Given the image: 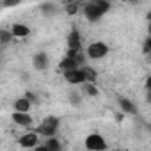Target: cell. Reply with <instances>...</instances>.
I'll return each instance as SVG.
<instances>
[{"instance_id": "4", "label": "cell", "mask_w": 151, "mask_h": 151, "mask_svg": "<svg viewBox=\"0 0 151 151\" xmlns=\"http://www.w3.org/2000/svg\"><path fill=\"white\" fill-rule=\"evenodd\" d=\"M86 147L89 151H105L107 149V142L100 133H91L86 137Z\"/></svg>"}, {"instance_id": "10", "label": "cell", "mask_w": 151, "mask_h": 151, "mask_svg": "<svg viewBox=\"0 0 151 151\" xmlns=\"http://www.w3.org/2000/svg\"><path fill=\"white\" fill-rule=\"evenodd\" d=\"M11 34H13L14 37H27V36L30 34V29H29V25H25V23H14V25L11 27Z\"/></svg>"}, {"instance_id": "25", "label": "cell", "mask_w": 151, "mask_h": 151, "mask_svg": "<svg viewBox=\"0 0 151 151\" xmlns=\"http://www.w3.org/2000/svg\"><path fill=\"white\" fill-rule=\"evenodd\" d=\"M146 101L151 105V93H147V94H146Z\"/></svg>"}, {"instance_id": "8", "label": "cell", "mask_w": 151, "mask_h": 151, "mask_svg": "<svg viewBox=\"0 0 151 151\" xmlns=\"http://www.w3.org/2000/svg\"><path fill=\"white\" fill-rule=\"evenodd\" d=\"M82 48V37H80V32L77 29H73L69 34H68V50H73V52H80Z\"/></svg>"}, {"instance_id": "1", "label": "cell", "mask_w": 151, "mask_h": 151, "mask_svg": "<svg viewBox=\"0 0 151 151\" xmlns=\"http://www.w3.org/2000/svg\"><path fill=\"white\" fill-rule=\"evenodd\" d=\"M110 7L112 6L107 0H89L87 4H84V14L91 23H96L110 11Z\"/></svg>"}, {"instance_id": "17", "label": "cell", "mask_w": 151, "mask_h": 151, "mask_svg": "<svg viewBox=\"0 0 151 151\" xmlns=\"http://www.w3.org/2000/svg\"><path fill=\"white\" fill-rule=\"evenodd\" d=\"M55 11H57V6H55V4H52V2H45V4H41V13H43V14L52 16V14H55Z\"/></svg>"}, {"instance_id": "20", "label": "cell", "mask_w": 151, "mask_h": 151, "mask_svg": "<svg viewBox=\"0 0 151 151\" xmlns=\"http://www.w3.org/2000/svg\"><path fill=\"white\" fill-rule=\"evenodd\" d=\"M78 11V4H66V13L68 14H77Z\"/></svg>"}, {"instance_id": "27", "label": "cell", "mask_w": 151, "mask_h": 151, "mask_svg": "<svg viewBox=\"0 0 151 151\" xmlns=\"http://www.w3.org/2000/svg\"><path fill=\"white\" fill-rule=\"evenodd\" d=\"M147 32H149V36H151V23H147Z\"/></svg>"}, {"instance_id": "19", "label": "cell", "mask_w": 151, "mask_h": 151, "mask_svg": "<svg viewBox=\"0 0 151 151\" xmlns=\"http://www.w3.org/2000/svg\"><path fill=\"white\" fill-rule=\"evenodd\" d=\"M142 52H144L146 55H151V36L146 37V41H144V45H142Z\"/></svg>"}, {"instance_id": "26", "label": "cell", "mask_w": 151, "mask_h": 151, "mask_svg": "<svg viewBox=\"0 0 151 151\" xmlns=\"http://www.w3.org/2000/svg\"><path fill=\"white\" fill-rule=\"evenodd\" d=\"M146 18H147V22H149V23H151V11H149V13H147V16H146Z\"/></svg>"}, {"instance_id": "16", "label": "cell", "mask_w": 151, "mask_h": 151, "mask_svg": "<svg viewBox=\"0 0 151 151\" xmlns=\"http://www.w3.org/2000/svg\"><path fill=\"white\" fill-rule=\"evenodd\" d=\"M43 144L46 146V149H48V151H60V142H59L55 137H52V139H46Z\"/></svg>"}, {"instance_id": "2", "label": "cell", "mask_w": 151, "mask_h": 151, "mask_svg": "<svg viewBox=\"0 0 151 151\" xmlns=\"http://www.w3.org/2000/svg\"><path fill=\"white\" fill-rule=\"evenodd\" d=\"M59 124H60L59 117L48 116V117H46V119H43V123L37 126L36 133H39V135H43V137H46V139H52V137H55V135H57Z\"/></svg>"}, {"instance_id": "24", "label": "cell", "mask_w": 151, "mask_h": 151, "mask_svg": "<svg viewBox=\"0 0 151 151\" xmlns=\"http://www.w3.org/2000/svg\"><path fill=\"white\" fill-rule=\"evenodd\" d=\"M34 151H48V149H46V146H45V144H39Z\"/></svg>"}, {"instance_id": "28", "label": "cell", "mask_w": 151, "mask_h": 151, "mask_svg": "<svg viewBox=\"0 0 151 151\" xmlns=\"http://www.w3.org/2000/svg\"><path fill=\"white\" fill-rule=\"evenodd\" d=\"M147 57H149V62H151V55H147Z\"/></svg>"}, {"instance_id": "18", "label": "cell", "mask_w": 151, "mask_h": 151, "mask_svg": "<svg viewBox=\"0 0 151 151\" xmlns=\"http://www.w3.org/2000/svg\"><path fill=\"white\" fill-rule=\"evenodd\" d=\"M13 37H14V36L11 34V30H6V29L0 30V41H2V45H9Z\"/></svg>"}, {"instance_id": "13", "label": "cell", "mask_w": 151, "mask_h": 151, "mask_svg": "<svg viewBox=\"0 0 151 151\" xmlns=\"http://www.w3.org/2000/svg\"><path fill=\"white\" fill-rule=\"evenodd\" d=\"M30 107H32V103H30L25 96H23V98H18V100L14 101V112H23V114H29Z\"/></svg>"}, {"instance_id": "14", "label": "cell", "mask_w": 151, "mask_h": 151, "mask_svg": "<svg viewBox=\"0 0 151 151\" xmlns=\"http://www.w3.org/2000/svg\"><path fill=\"white\" fill-rule=\"evenodd\" d=\"M84 75H86V84H96V78H98V73L94 68L91 66H84Z\"/></svg>"}, {"instance_id": "23", "label": "cell", "mask_w": 151, "mask_h": 151, "mask_svg": "<svg viewBox=\"0 0 151 151\" xmlns=\"http://www.w3.org/2000/svg\"><path fill=\"white\" fill-rule=\"evenodd\" d=\"M144 87H146V91H147V93H151V75H149V77L146 78V84H144Z\"/></svg>"}, {"instance_id": "22", "label": "cell", "mask_w": 151, "mask_h": 151, "mask_svg": "<svg viewBox=\"0 0 151 151\" xmlns=\"http://www.w3.org/2000/svg\"><path fill=\"white\" fill-rule=\"evenodd\" d=\"M25 98H27L30 103H37V96H36L34 93H27V94H25Z\"/></svg>"}, {"instance_id": "3", "label": "cell", "mask_w": 151, "mask_h": 151, "mask_svg": "<svg viewBox=\"0 0 151 151\" xmlns=\"http://www.w3.org/2000/svg\"><path fill=\"white\" fill-rule=\"evenodd\" d=\"M107 53H109V46H107V43H103V41H96V43H91V45L87 46V57H89V59L98 60V59L107 57Z\"/></svg>"}, {"instance_id": "6", "label": "cell", "mask_w": 151, "mask_h": 151, "mask_svg": "<svg viewBox=\"0 0 151 151\" xmlns=\"http://www.w3.org/2000/svg\"><path fill=\"white\" fill-rule=\"evenodd\" d=\"M64 78H66V82L71 84V86H80V84L84 86V84H86V75H84V69H82V68L64 73Z\"/></svg>"}, {"instance_id": "29", "label": "cell", "mask_w": 151, "mask_h": 151, "mask_svg": "<svg viewBox=\"0 0 151 151\" xmlns=\"http://www.w3.org/2000/svg\"><path fill=\"white\" fill-rule=\"evenodd\" d=\"M116 151H121V149H116Z\"/></svg>"}, {"instance_id": "12", "label": "cell", "mask_w": 151, "mask_h": 151, "mask_svg": "<svg viewBox=\"0 0 151 151\" xmlns=\"http://www.w3.org/2000/svg\"><path fill=\"white\" fill-rule=\"evenodd\" d=\"M13 121L16 124H20V126H25V128L32 124V117L29 114H23V112H14L13 114Z\"/></svg>"}, {"instance_id": "21", "label": "cell", "mask_w": 151, "mask_h": 151, "mask_svg": "<svg viewBox=\"0 0 151 151\" xmlns=\"http://www.w3.org/2000/svg\"><path fill=\"white\" fill-rule=\"evenodd\" d=\"M69 101L73 103V105H80V98H78V94H69Z\"/></svg>"}, {"instance_id": "9", "label": "cell", "mask_w": 151, "mask_h": 151, "mask_svg": "<svg viewBox=\"0 0 151 151\" xmlns=\"http://www.w3.org/2000/svg\"><path fill=\"white\" fill-rule=\"evenodd\" d=\"M117 103H119V107H121L123 114H128V116H135V114H137V107H135L130 100H126V98L119 96V98H117Z\"/></svg>"}, {"instance_id": "7", "label": "cell", "mask_w": 151, "mask_h": 151, "mask_svg": "<svg viewBox=\"0 0 151 151\" xmlns=\"http://www.w3.org/2000/svg\"><path fill=\"white\" fill-rule=\"evenodd\" d=\"M32 66H34V69H37V71H46L48 66H50L48 55H46L45 52H37V53L32 57Z\"/></svg>"}, {"instance_id": "5", "label": "cell", "mask_w": 151, "mask_h": 151, "mask_svg": "<svg viewBox=\"0 0 151 151\" xmlns=\"http://www.w3.org/2000/svg\"><path fill=\"white\" fill-rule=\"evenodd\" d=\"M18 144L22 147H25V149H36L39 146V133L29 132V133H25V135H22L18 139Z\"/></svg>"}, {"instance_id": "15", "label": "cell", "mask_w": 151, "mask_h": 151, "mask_svg": "<svg viewBox=\"0 0 151 151\" xmlns=\"http://www.w3.org/2000/svg\"><path fill=\"white\" fill-rule=\"evenodd\" d=\"M82 94H86V96H98L100 91H98L96 84H84L82 86Z\"/></svg>"}, {"instance_id": "11", "label": "cell", "mask_w": 151, "mask_h": 151, "mask_svg": "<svg viewBox=\"0 0 151 151\" xmlns=\"http://www.w3.org/2000/svg\"><path fill=\"white\" fill-rule=\"evenodd\" d=\"M59 69H60L62 73H68V71H73V69H78V66H77V60H75V59L64 57V59L59 62Z\"/></svg>"}]
</instances>
